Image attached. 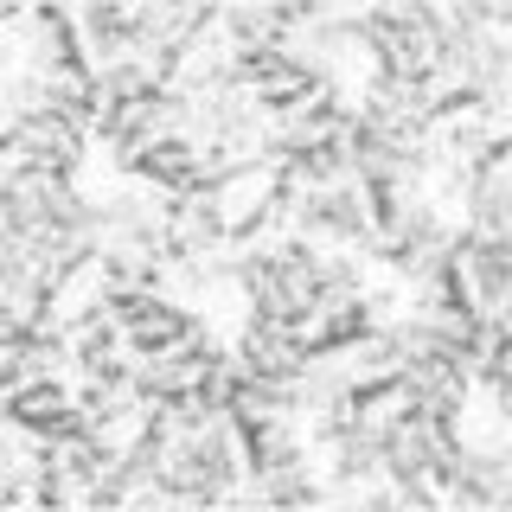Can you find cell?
Segmentation results:
<instances>
[{
    "instance_id": "1",
    "label": "cell",
    "mask_w": 512,
    "mask_h": 512,
    "mask_svg": "<svg viewBox=\"0 0 512 512\" xmlns=\"http://www.w3.org/2000/svg\"><path fill=\"white\" fill-rule=\"evenodd\" d=\"M122 167L128 173H141V180H154V186H167L173 199L180 192H199V154H192V141H180V135H160V141H141L135 154H122Z\"/></svg>"
},
{
    "instance_id": "2",
    "label": "cell",
    "mask_w": 512,
    "mask_h": 512,
    "mask_svg": "<svg viewBox=\"0 0 512 512\" xmlns=\"http://www.w3.org/2000/svg\"><path fill=\"white\" fill-rule=\"evenodd\" d=\"M295 218L308 237H359V244H372V218L359 212V192H320Z\"/></svg>"
},
{
    "instance_id": "3",
    "label": "cell",
    "mask_w": 512,
    "mask_h": 512,
    "mask_svg": "<svg viewBox=\"0 0 512 512\" xmlns=\"http://www.w3.org/2000/svg\"><path fill=\"white\" fill-rule=\"evenodd\" d=\"M192 333V320L180 314V308H154L148 320H141V327H128V346L135 352H148V359H160V352H173Z\"/></svg>"
},
{
    "instance_id": "4",
    "label": "cell",
    "mask_w": 512,
    "mask_h": 512,
    "mask_svg": "<svg viewBox=\"0 0 512 512\" xmlns=\"http://www.w3.org/2000/svg\"><path fill=\"white\" fill-rule=\"evenodd\" d=\"M474 276H480V301L487 308H500L506 301V269H512V250H506V237H474Z\"/></svg>"
},
{
    "instance_id": "5",
    "label": "cell",
    "mask_w": 512,
    "mask_h": 512,
    "mask_svg": "<svg viewBox=\"0 0 512 512\" xmlns=\"http://www.w3.org/2000/svg\"><path fill=\"white\" fill-rule=\"evenodd\" d=\"M288 20H301V13H288V7H244V13H231V32L244 45H269Z\"/></svg>"
}]
</instances>
